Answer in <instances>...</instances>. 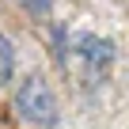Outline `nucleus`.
<instances>
[{
    "label": "nucleus",
    "instance_id": "1",
    "mask_svg": "<svg viewBox=\"0 0 129 129\" xmlns=\"http://www.w3.org/2000/svg\"><path fill=\"white\" fill-rule=\"evenodd\" d=\"M15 110L27 125L34 129H53L61 121V103H57V91L49 87L46 76H27L15 91Z\"/></svg>",
    "mask_w": 129,
    "mask_h": 129
},
{
    "label": "nucleus",
    "instance_id": "2",
    "mask_svg": "<svg viewBox=\"0 0 129 129\" xmlns=\"http://www.w3.org/2000/svg\"><path fill=\"white\" fill-rule=\"evenodd\" d=\"M72 53L80 57L84 72L91 76V84H103L114 69V42L110 38H99V34H80L72 42Z\"/></svg>",
    "mask_w": 129,
    "mask_h": 129
},
{
    "label": "nucleus",
    "instance_id": "3",
    "mask_svg": "<svg viewBox=\"0 0 129 129\" xmlns=\"http://www.w3.org/2000/svg\"><path fill=\"white\" fill-rule=\"evenodd\" d=\"M12 76H15V46H12V38L4 30H0V87H4Z\"/></svg>",
    "mask_w": 129,
    "mask_h": 129
},
{
    "label": "nucleus",
    "instance_id": "4",
    "mask_svg": "<svg viewBox=\"0 0 129 129\" xmlns=\"http://www.w3.org/2000/svg\"><path fill=\"white\" fill-rule=\"evenodd\" d=\"M19 8H23L27 15H34V19H46V15L53 12V0H19Z\"/></svg>",
    "mask_w": 129,
    "mask_h": 129
}]
</instances>
